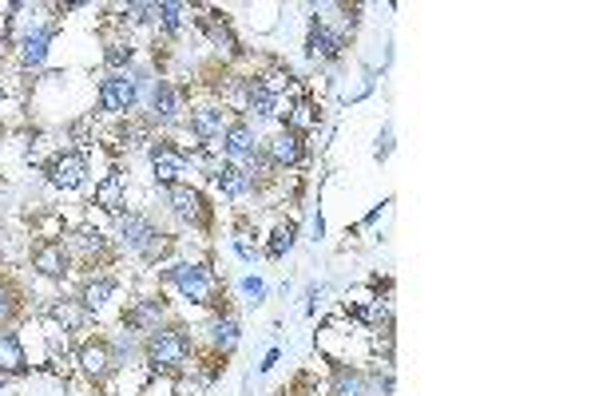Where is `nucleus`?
Returning <instances> with one entry per match:
<instances>
[{"label":"nucleus","mask_w":595,"mask_h":396,"mask_svg":"<svg viewBox=\"0 0 595 396\" xmlns=\"http://www.w3.org/2000/svg\"><path fill=\"white\" fill-rule=\"evenodd\" d=\"M194 353V341L183 325H164L147 337L144 345V357H147V369L159 372V377H179L187 369V361Z\"/></svg>","instance_id":"1"},{"label":"nucleus","mask_w":595,"mask_h":396,"mask_svg":"<svg viewBox=\"0 0 595 396\" xmlns=\"http://www.w3.org/2000/svg\"><path fill=\"white\" fill-rule=\"evenodd\" d=\"M167 282L175 285V290L187 297V302H194V305H207V310H219V305H223V285H219V278H214L207 266H199V262L171 266L167 270Z\"/></svg>","instance_id":"2"},{"label":"nucleus","mask_w":595,"mask_h":396,"mask_svg":"<svg viewBox=\"0 0 595 396\" xmlns=\"http://www.w3.org/2000/svg\"><path fill=\"white\" fill-rule=\"evenodd\" d=\"M119 234H124V246L127 250H135V254L147 258V262H159L171 250V238L155 223H151L147 214H139V211L119 218Z\"/></svg>","instance_id":"3"},{"label":"nucleus","mask_w":595,"mask_h":396,"mask_svg":"<svg viewBox=\"0 0 595 396\" xmlns=\"http://www.w3.org/2000/svg\"><path fill=\"white\" fill-rule=\"evenodd\" d=\"M167 206H171V214H175L183 226L203 230V226L211 223V206H207V198L194 191V186H187V183L167 186Z\"/></svg>","instance_id":"4"},{"label":"nucleus","mask_w":595,"mask_h":396,"mask_svg":"<svg viewBox=\"0 0 595 396\" xmlns=\"http://www.w3.org/2000/svg\"><path fill=\"white\" fill-rule=\"evenodd\" d=\"M32 270H36L40 278H48V282L68 278V270H72L68 246H64V242H56V238H40L36 250H32Z\"/></svg>","instance_id":"5"},{"label":"nucleus","mask_w":595,"mask_h":396,"mask_svg":"<svg viewBox=\"0 0 595 396\" xmlns=\"http://www.w3.org/2000/svg\"><path fill=\"white\" fill-rule=\"evenodd\" d=\"M266 159L274 163L278 171H290V167H302L306 163V139L298 135V131H290V127H283V131H274V135L266 139Z\"/></svg>","instance_id":"6"},{"label":"nucleus","mask_w":595,"mask_h":396,"mask_svg":"<svg viewBox=\"0 0 595 396\" xmlns=\"http://www.w3.org/2000/svg\"><path fill=\"white\" fill-rule=\"evenodd\" d=\"M139 99V84L132 75H107L100 84V112L104 115H127Z\"/></svg>","instance_id":"7"},{"label":"nucleus","mask_w":595,"mask_h":396,"mask_svg":"<svg viewBox=\"0 0 595 396\" xmlns=\"http://www.w3.org/2000/svg\"><path fill=\"white\" fill-rule=\"evenodd\" d=\"M80 369H84V377H92L95 384L107 381L115 372V345L107 337H88L80 345Z\"/></svg>","instance_id":"8"},{"label":"nucleus","mask_w":595,"mask_h":396,"mask_svg":"<svg viewBox=\"0 0 595 396\" xmlns=\"http://www.w3.org/2000/svg\"><path fill=\"white\" fill-rule=\"evenodd\" d=\"M223 151H226V163H238V167H246L258 151V135H254V127L246 124V119H234V124H226L223 131Z\"/></svg>","instance_id":"9"},{"label":"nucleus","mask_w":595,"mask_h":396,"mask_svg":"<svg viewBox=\"0 0 595 396\" xmlns=\"http://www.w3.org/2000/svg\"><path fill=\"white\" fill-rule=\"evenodd\" d=\"M124 325L132 329L139 337H151L155 329L167 325V302L164 297H144V302H135L132 310L124 313Z\"/></svg>","instance_id":"10"},{"label":"nucleus","mask_w":595,"mask_h":396,"mask_svg":"<svg viewBox=\"0 0 595 396\" xmlns=\"http://www.w3.org/2000/svg\"><path fill=\"white\" fill-rule=\"evenodd\" d=\"M48 179L52 186H60V191H75V186H84L88 179V159L80 155V151H64L48 163Z\"/></svg>","instance_id":"11"},{"label":"nucleus","mask_w":595,"mask_h":396,"mask_svg":"<svg viewBox=\"0 0 595 396\" xmlns=\"http://www.w3.org/2000/svg\"><path fill=\"white\" fill-rule=\"evenodd\" d=\"M183 167H187V159H183V151H175L171 143L155 139L151 143V171H155V183L159 186H175Z\"/></svg>","instance_id":"12"},{"label":"nucleus","mask_w":595,"mask_h":396,"mask_svg":"<svg viewBox=\"0 0 595 396\" xmlns=\"http://www.w3.org/2000/svg\"><path fill=\"white\" fill-rule=\"evenodd\" d=\"M223 131H226V112L219 104H203V107H194L191 112V135L207 147V143L214 139H223Z\"/></svg>","instance_id":"13"},{"label":"nucleus","mask_w":595,"mask_h":396,"mask_svg":"<svg viewBox=\"0 0 595 396\" xmlns=\"http://www.w3.org/2000/svg\"><path fill=\"white\" fill-rule=\"evenodd\" d=\"M95 206L107 214H115V218H124L127 214V183H124V174H104L100 183H95Z\"/></svg>","instance_id":"14"},{"label":"nucleus","mask_w":595,"mask_h":396,"mask_svg":"<svg viewBox=\"0 0 595 396\" xmlns=\"http://www.w3.org/2000/svg\"><path fill=\"white\" fill-rule=\"evenodd\" d=\"M306 52L313 60H338L345 52V36H342V32H333V28H326L322 20H313L310 36H306Z\"/></svg>","instance_id":"15"},{"label":"nucleus","mask_w":595,"mask_h":396,"mask_svg":"<svg viewBox=\"0 0 595 396\" xmlns=\"http://www.w3.org/2000/svg\"><path fill=\"white\" fill-rule=\"evenodd\" d=\"M214 183L231 198H246L254 191V179L246 174V167H238V163H214Z\"/></svg>","instance_id":"16"},{"label":"nucleus","mask_w":595,"mask_h":396,"mask_svg":"<svg viewBox=\"0 0 595 396\" xmlns=\"http://www.w3.org/2000/svg\"><path fill=\"white\" fill-rule=\"evenodd\" d=\"M112 293H115V278H107V273H100V278H88L84 282V290H80V310L84 313H100L107 302H112Z\"/></svg>","instance_id":"17"},{"label":"nucleus","mask_w":595,"mask_h":396,"mask_svg":"<svg viewBox=\"0 0 595 396\" xmlns=\"http://www.w3.org/2000/svg\"><path fill=\"white\" fill-rule=\"evenodd\" d=\"M28 357L16 333H0V377H25Z\"/></svg>","instance_id":"18"},{"label":"nucleus","mask_w":595,"mask_h":396,"mask_svg":"<svg viewBox=\"0 0 595 396\" xmlns=\"http://www.w3.org/2000/svg\"><path fill=\"white\" fill-rule=\"evenodd\" d=\"M64 246H68V254L80 258V262H95V258L107 254V238L100 234V230H75Z\"/></svg>","instance_id":"19"},{"label":"nucleus","mask_w":595,"mask_h":396,"mask_svg":"<svg viewBox=\"0 0 595 396\" xmlns=\"http://www.w3.org/2000/svg\"><path fill=\"white\" fill-rule=\"evenodd\" d=\"M330 396H373V389H370V377H365L362 369L338 365V369H333V384H330Z\"/></svg>","instance_id":"20"},{"label":"nucleus","mask_w":595,"mask_h":396,"mask_svg":"<svg viewBox=\"0 0 595 396\" xmlns=\"http://www.w3.org/2000/svg\"><path fill=\"white\" fill-rule=\"evenodd\" d=\"M151 115L159 124H175L179 119V92L167 80H155V87H151Z\"/></svg>","instance_id":"21"},{"label":"nucleus","mask_w":595,"mask_h":396,"mask_svg":"<svg viewBox=\"0 0 595 396\" xmlns=\"http://www.w3.org/2000/svg\"><path fill=\"white\" fill-rule=\"evenodd\" d=\"M278 99L283 95H274V92H266L258 80H246V95H243V107H246V115H254V119H270L278 112Z\"/></svg>","instance_id":"22"},{"label":"nucleus","mask_w":595,"mask_h":396,"mask_svg":"<svg viewBox=\"0 0 595 396\" xmlns=\"http://www.w3.org/2000/svg\"><path fill=\"white\" fill-rule=\"evenodd\" d=\"M207 333H211V349H214V357H226V353H231V349L238 345V333H243V329H238V322H234L231 313H219V317L211 322Z\"/></svg>","instance_id":"23"},{"label":"nucleus","mask_w":595,"mask_h":396,"mask_svg":"<svg viewBox=\"0 0 595 396\" xmlns=\"http://www.w3.org/2000/svg\"><path fill=\"white\" fill-rule=\"evenodd\" d=\"M48 44H52V28H40V32H32V36H25V44H20V68L36 72L40 64L48 60Z\"/></svg>","instance_id":"24"},{"label":"nucleus","mask_w":595,"mask_h":396,"mask_svg":"<svg viewBox=\"0 0 595 396\" xmlns=\"http://www.w3.org/2000/svg\"><path fill=\"white\" fill-rule=\"evenodd\" d=\"M155 25L164 28L167 36H179L183 25H187V8H183V5H167V0H164V5H155Z\"/></svg>","instance_id":"25"},{"label":"nucleus","mask_w":595,"mask_h":396,"mask_svg":"<svg viewBox=\"0 0 595 396\" xmlns=\"http://www.w3.org/2000/svg\"><path fill=\"white\" fill-rule=\"evenodd\" d=\"M318 124H322V112L310 104V99L294 104V107H290V115H286V127L298 131V135H302V131H310V127H318Z\"/></svg>","instance_id":"26"},{"label":"nucleus","mask_w":595,"mask_h":396,"mask_svg":"<svg viewBox=\"0 0 595 396\" xmlns=\"http://www.w3.org/2000/svg\"><path fill=\"white\" fill-rule=\"evenodd\" d=\"M132 56H135L132 40H107V48H104V64L112 68V75H124V68L132 64Z\"/></svg>","instance_id":"27"},{"label":"nucleus","mask_w":595,"mask_h":396,"mask_svg":"<svg viewBox=\"0 0 595 396\" xmlns=\"http://www.w3.org/2000/svg\"><path fill=\"white\" fill-rule=\"evenodd\" d=\"M294 238H298V226L294 223H283V226H274V234H270V242H266V254L270 258H286L290 250H294Z\"/></svg>","instance_id":"28"},{"label":"nucleus","mask_w":595,"mask_h":396,"mask_svg":"<svg viewBox=\"0 0 595 396\" xmlns=\"http://www.w3.org/2000/svg\"><path fill=\"white\" fill-rule=\"evenodd\" d=\"M203 28H207V36H211L214 44H223L226 52H238V40H234V32L226 28V20H223V16L207 13V16H203Z\"/></svg>","instance_id":"29"},{"label":"nucleus","mask_w":595,"mask_h":396,"mask_svg":"<svg viewBox=\"0 0 595 396\" xmlns=\"http://www.w3.org/2000/svg\"><path fill=\"white\" fill-rule=\"evenodd\" d=\"M20 313V290L8 278H0V325H8Z\"/></svg>","instance_id":"30"},{"label":"nucleus","mask_w":595,"mask_h":396,"mask_svg":"<svg viewBox=\"0 0 595 396\" xmlns=\"http://www.w3.org/2000/svg\"><path fill=\"white\" fill-rule=\"evenodd\" d=\"M234 254L243 258V262H254L258 258V246L251 242V223H246V218L234 226Z\"/></svg>","instance_id":"31"},{"label":"nucleus","mask_w":595,"mask_h":396,"mask_svg":"<svg viewBox=\"0 0 595 396\" xmlns=\"http://www.w3.org/2000/svg\"><path fill=\"white\" fill-rule=\"evenodd\" d=\"M147 20H155V5H127L124 8V25H147Z\"/></svg>","instance_id":"32"},{"label":"nucleus","mask_w":595,"mask_h":396,"mask_svg":"<svg viewBox=\"0 0 595 396\" xmlns=\"http://www.w3.org/2000/svg\"><path fill=\"white\" fill-rule=\"evenodd\" d=\"M211 377H194V381H179V396H203L207 392Z\"/></svg>","instance_id":"33"},{"label":"nucleus","mask_w":595,"mask_h":396,"mask_svg":"<svg viewBox=\"0 0 595 396\" xmlns=\"http://www.w3.org/2000/svg\"><path fill=\"white\" fill-rule=\"evenodd\" d=\"M243 293L251 297V302H263V297H266V285L258 282V278H243Z\"/></svg>","instance_id":"34"},{"label":"nucleus","mask_w":595,"mask_h":396,"mask_svg":"<svg viewBox=\"0 0 595 396\" xmlns=\"http://www.w3.org/2000/svg\"><path fill=\"white\" fill-rule=\"evenodd\" d=\"M80 396H92V392H80Z\"/></svg>","instance_id":"35"},{"label":"nucleus","mask_w":595,"mask_h":396,"mask_svg":"<svg viewBox=\"0 0 595 396\" xmlns=\"http://www.w3.org/2000/svg\"><path fill=\"white\" fill-rule=\"evenodd\" d=\"M0 384H5V377H0Z\"/></svg>","instance_id":"36"}]
</instances>
